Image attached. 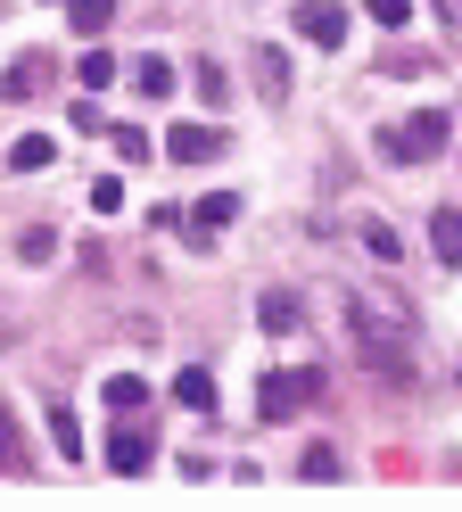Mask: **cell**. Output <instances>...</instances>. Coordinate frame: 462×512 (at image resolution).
<instances>
[{
  "label": "cell",
  "instance_id": "obj_1",
  "mask_svg": "<svg viewBox=\"0 0 462 512\" xmlns=\"http://www.w3.org/2000/svg\"><path fill=\"white\" fill-rule=\"evenodd\" d=\"M347 339H355V364L372 380H388V389H413L421 380V323L396 290L347 298Z\"/></svg>",
  "mask_w": 462,
  "mask_h": 512
},
{
  "label": "cell",
  "instance_id": "obj_2",
  "mask_svg": "<svg viewBox=\"0 0 462 512\" xmlns=\"http://www.w3.org/2000/svg\"><path fill=\"white\" fill-rule=\"evenodd\" d=\"M446 141H454L446 108H413L405 124H380V133H372V149L388 157V166H429V157H438Z\"/></svg>",
  "mask_w": 462,
  "mask_h": 512
},
{
  "label": "cell",
  "instance_id": "obj_3",
  "mask_svg": "<svg viewBox=\"0 0 462 512\" xmlns=\"http://www.w3.org/2000/svg\"><path fill=\"white\" fill-rule=\"evenodd\" d=\"M314 389H322V372H314V364H281V372H264V389H256V413H264V422H289V413L306 405Z\"/></svg>",
  "mask_w": 462,
  "mask_h": 512
},
{
  "label": "cell",
  "instance_id": "obj_4",
  "mask_svg": "<svg viewBox=\"0 0 462 512\" xmlns=\"http://www.w3.org/2000/svg\"><path fill=\"white\" fill-rule=\"evenodd\" d=\"M165 157H174V166H207V157H223V133L215 124H174V133H165Z\"/></svg>",
  "mask_w": 462,
  "mask_h": 512
},
{
  "label": "cell",
  "instance_id": "obj_5",
  "mask_svg": "<svg viewBox=\"0 0 462 512\" xmlns=\"http://www.w3.org/2000/svg\"><path fill=\"white\" fill-rule=\"evenodd\" d=\"M297 34H306L314 50H339V42H347V9H330V0H306V9H297Z\"/></svg>",
  "mask_w": 462,
  "mask_h": 512
},
{
  "label": "cell",
  "instance_id": "obj_6",
  "mask_svg": "<svg viewBox=\"0 0 462 512\" xmlns=\"http://www.w3.org/2000/svg\"><path fill=\"white\" fill-rule=\"evenodd\" d=\"M149 463H157V438H149V430H116V438H108V471L132 479V471H149Z\"/></svg>",
  "mask_w": 462,
  "mask_h": 512
},
{
  "label": "cell",
  "instance_id": "obj_7",
  "mask_svg": "<svg viewBox=\"0 0 462 512\" xmlns=\"http://www.w3.org/2000/svg\"><path fill=\"white\" fill-rule=\"evenodd\" d=\"M248 67H256V91H264V100H289V58H281V42H256Z\"/></svg>",
  "mask_w": 462,
  "mask_h": 512
},
{
  "label": "cell",
  "instance_id": "obj_8",
  "mask_svg": "<svg viewBox=\"0 0 462 512\" xmlns=\"http://www.w3.org/2000/svg\"><path fill=\"white\" fill-rule=\"evenodd\" d=\"M429 248H438L446 273H462V207H438V215H429Z\"/></svg>",
  "mask_w": 462,
  "mask_h": 512
},
{
  "label": "cell",
  "instance_id": "obj_9",
  "mask_svg": "<svg viewBox=\"0 0 462 512\" xmlns=\"http://www.w3.org/2000/svg\"><path fill=\"white\" fill-rule=\"evenodd\" d=\"M256 323L273 331V339H289V331H306V306H297L289 290H264V306H256Z\"/></svg>",
  "mask_w": 462,
  "mask_h": 512
},
{
  "label": "cell",
  "instance_id": "obj_10",
  "mask_svg": "<svg viewBox=\"0 0 462 512\" xmlns=\"http://www.w3.org/2000/svg\"><path fill=\"white\" fill-rule=\"evenodd\" d=\"M58 166V141L50 133H25L17 149H9V174H50Z\"/></svg>",
  "mask_w": 462,
  "mask_h": 512
},
{
  "label": "cell",
  "instance_id": "obj_11",
  "mask_svg": "<svg viewBox=\"0 0 462 512\" xmlns=\"http://www.w3.org/2000/svg\"><path fill=\"white\" fill-rule=\"evenodd\" d=\"M42 83H50V58H42V50H33V58H17V67L0 75V91H9V100H33Z\"/></svg>",
  "mask_w": 462,
  "mask_h": 512
},
{
  "label": "cell",
  "instance_id": "obj_12",
  "mask_svg": "<svg viewBox=\"0 0 462 512\" xmlns=\"http://www.w3.org/2000/svg\"><path fill=\"white\" fill-rule=\"evenodd\" d=\"M174 405H190V413H207V405H215V372H207V364H190V372H174Z\"/></svg>",
  "mask_w": 462,
  "mask_h": 512
},
{
  "label": "cell",
  "instance_id": "obj_13",
  "mask_svg": "<svg viewBox=\"0 0 462 512\" xmlns=\"http://www.w3.org/2000/svg\"><path fill=\"white\" fill-rule=\"evenodd\" d=\"M17 256H25V265H50V256H58V223H25V232H17Z\"/></svg>",
  "mask_w": 462,
  "mask_h": 512
},
{
  "label": "cell",
  "instance_id": "obj_14",
  "mask_svg": "<svg viewBox=\"0 0 462 512\" xmlns=\"http://www.w3.org/2000/svg\"><path fill=\"white\" fill-rule=\"evenodd\" d=\"M50 446H58L66 463H83V422H75L66 405H50Z\"/></svg>",
  "mask_w": 462,
  "mask_h": 512
},
{
  "label": "cell",
  "instance_id": "obj_15",
  "mask_svg": "<svg viewBox=\"0 0 462 512\" xmlns=\"http://www.w3.org/2000/svg\"><path fill=\"white\" fill-rule=\"evenodd\" d=\"M190 223H207V232L215 223H240V190H207V199L190 207Z\"/></svg>",
  "mask_w": 462,
  "mask_h": 512
},
{
  "label": "cell",
  "instance_id": "obj_16",
  "mask_svg": "<svg viewBox=\"0 0 462 512\" xmlns=\"http://www.w3.org/2000/svg\"><path fill=\"white\" fill-rule=\"evenodd\" d=\"M108 149L124 157V166H141V157H149V133H141V124H108Z\"/></svg>",
  "mask_w": 462,
  "mask_h": 512
},
{
  "label": "cell",
  "instance_id": "obj_17",
  "mask_svg": "<svg viewBox=\"0 0 462 512\" xmlns=\"http://www.w3.org/2000/svg\"><path fill=\"white\" fill-rule=\"evenodd\" d=\"M363 248H372L380 265H396V256H405V232H388V223L372 215V223H363Z\"/></svg>",
  "mask_w": 462,
  "mask_h": 512
},
{
  "label": "cell",
  "instance_id": "obj_18",
  "mask_svg": "<svg viewBox=\"0 0 462 512\" xmlns=\"http://www.w3.org/2000/svg\"><path fill=\"white\" fill-rule=\"evenodd\" d=\"M132 91H149V100H165V91H174V67H165V58H141V67H132Z\"/></svg>",
  "mask_w": 462,
  "mask_h": 512
},
{
  "label": "cell",
  "instance_id": "obj_19",
  "mask_svg": "<svg viewBox=\"0 0 462 512\" xmlns=\"http://www.w3.org/2000/svg\"><path fill=\"white\" fill-rule=\"evenodd\" d=\"M66 9H75V34H108L116 0H66Z\"/></svg>",
  "mask_w": 462,
  "mask_h": 512
},
{
  "label": "cell",
  "instance_id": "obj_20",
  "mask_svg": "<svg viewBox=\"0 0 462 512\" xmlns=\"http://www.w3.org/2000/svg\"><path fill=\"white\" fill-rule=\"evenodd\" d=\"M75 75H83V91H108V83H116V58H108V50H83Z\"/></svg>",
  "mask_w": 462,
  "mask_h": 512
},
{
  "label": "cell",
  "instance_id": "obj_21",
  "mask_svg": "<svg viewBox=\"0 0 462 512\" xmlns=\"http://www.w3.org/2000/svg\"><path fill=\"white\" fill-rule=\"evenodd\" d=\"M190 83H198V91H207V108H223V100H231V75L215 67V58H198V75H190Z\"/></svg>",
  "mask_w": 462,
  "mask_h": 512
},
{
  "label": "cell",
  "instance_id": "obj_22",
  "mask_svg": "<svg viewBox=\"0 0 462 512\" xmlns=\"http://www.w3.org/2000/svg\"><path fill=\"white\" fill-rule=\"evenodd\" d=\"M141 397H149V380H141V372H116V380H108V405H116V413H132Z\"/></svg>",
  "mask_w": 462,
  "mask_h": 512
},
{
  "label": "cell",
  "instance_id": "obj_23",
  "mask_svg": "<svg viewBox=\"0 0 462 512\" xmlns=\"http://www.w3.org/2000/svg\"><path fill=\"white\" fill-rule=\"evenodd\" d=\"M306 479H339V446H306V463H297Z\"/></svg>",
  "mask_w": 462,
  "mask_h": 512
},
{
  "label": "cell",
  "instance_id": "obj_24",
  "mask_svg": "<svg viewBox=\"0 0 462 512\" xmlns=\"http://www.w3.org/2000/svg\"><path fill=\"white\" fill-rule=\"evenodd\" d=\"M91 207H99V215H116V207H124V182H116V174H99V182H91Z\"/></svg>",
  "mask_w": 462,
  "mask_h": 512
},
{
  "label": "cell",
  "instance_id": "obj_25",
  "mask_svg": "<svg viewBox=\"0 0 462 512\" xmlns=\"http://www.w3.org/2000/svg\"><path fill=\"white\" fill-rule=\"evenodd\" d=\"M413 17V0H372V25H405Z\"/></svg>",
  "mask_w": 462,
  "mask_h": 512
},
{
  "label": "cell",
  "instance_id": "obj_26",
  "mask_svg": "<svg viewBox=\"0 0 462 512\" xmlns=\"http://www.w3.org/2000/svg\"><path fill=\"white\" fill-rule=\"evenodd\" d=\"M0 463H17V422H9V405H0Z\"/></svg>",
  "mask_w": 462,
  "mask_h": 512
},
{
  "label": "cell",
  "instance_id": "obj_27",
  "mask_svg": "<svg viewBox=\"0 0 462 512\" xmlns=\"http://www.w3.org/2000/svg\"><path fill=\"white\" fill-rule=\"evenodd\" d=\"M429 9H438V25H446V34H462V0H429Z\"/></svg>",
  "mask_w": 462,
  "mask_h": 512
},
{
  "label": "cell",
  "instance_id": "obj_28",
  "mask_svg": "<svg viewBox=\"0 0 462 512\" xmlns=\"http://www.w3.org/2000/svg\"><path fill=\"white\" fill-rule=\"evenodd\" d=\"M454 380H462V372H454Z\"/></svg>",
  "mask_w": 462,
  "mask_h": 512
}]
</instances>
